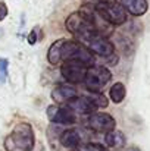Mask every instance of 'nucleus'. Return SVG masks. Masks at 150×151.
<instances>
[{
	"label": "nucleus",
	"mask_w": 150,
	"mask_h": 151,
	"mask_svg": "<svg viewBox=\"0 0 150 151\" xmlns=\"http://www.w3.org/2000/svg\"><path fill=\"white\" fill-rule=\"evenodd\" d=\"M93 21H94L93 12L84 9L81 12L71 13L65 21V27L74 37H77L80 40V43L88 44L91 40L99 37V32H97Z\"/></svg>",
	"instance_id": "1"
},
{
	"label": "nucleus",
	"mask_w": 150,
	"mask_h": 151,
	"mask_svg": "<svg viewBox=\"0 0 150 151\" xmlns=\"http://www.w3.org/2000/svg\"><path fill=\"white\" fill-rule=\"evenodd\" d=\"M36 135L34 129L27 122H19L4 139L6 151H34Z\"/></svg>",
	"instance_id": "2"
},
{
	"label": "nucleus",
	"mask_w": 150,
	"mask_h": 151,
	"mask_svg": "<svg viewBox=\"0 0 150 151\" xmlns=\"http://www.w3.org/2000/svg\"><path fill=\"white\" fill-rule=\"evenodd\" d=\"M62 60L63 62H77L86 68L94 66V56L87 49L86 44L77 40H65L62 46Z\"/></svg>",
	"instance_id": "3"
},
{
	"label": "nucleus",
	"mask_w": 150,
	"mask_h": 151,
	"mask_svg": "<svg viewBox=\"0 0 150 151\" xmlns=\"http://www.w3.org/2000/svg\"><path fill=\"white\" fill-rule=\"evenodd\" d=\"M94 12L109 25H122L127 22V12L110 0H99L94 3Z\"/></svg>",
	"instance_id": "4"
},
{
	"label": "nucleus",
	"mask_w": 150,
	"mask_h": 151,
	"mask_svg": "<svg viewBox=\"0 0 150 151\" xmlns=\"http://www.w3.org/2000/svg\"><path fill=\"white\" fill-rule=\"evenodd\" d=\"M112 79V73L104 66H91L87 69L84 85L90 93H100L106 84Z\"/></svg>",
	"instance_id": "5"
},
{
	"label": "nucleus",
	"mask_w": 150,
	"mask_h": 151,
	"mask_svg": "<svg viewBox=\"0 0 150 151\" xmlns=\"http://www.w3.org/2000/svg\"><path fill=\"white\" fill-rule=\"evenodd\" d=\"M87 126L97 132V134H107L115 131L116 122L115 119L109 114V113H103V111H94L91 114H88L87 117Z\"/></svg>",
	"instance_id": "6"
},
{
	"label": "nucleus",
	"mask_w": 150,
	"mask_h": 151,
	"mask_svg": "<svg viewBox=\"0 0 150 151\" xmlns=\"http://www.w3.org/2000/svg\"><path fill=\"white\" fill-rule=\"evenodd\" d=\"M87 69L84 65L77 63V62H65L60 66V73L62 76L69 82V84H81L84 82Z\"/></svg>",
	"instance_id": "7"
},
{
	"label": "nucleus",
	"mask_w": 150,
	"mask_h": 151,
	"mask_svg": "<svg viewBox=\"0 0 150 151\" xmlns=\"http://www.w3.org/2000/svg\"><path fill=\"white\" fill-rule=\"evenodd\" d=\"M47 116L53 123H57V125H71L77 122V113L69 106H65V107L49 106Z\"/></svg>",
	"instance_id": "8"
},
{
	"label": "nucleus",
	"mask_w": 150,
	"mask_h": 151,
	"mask_svg": "<svg viewBox=\"0 0 150 151\" xmlns=\"http://www.w3.org/2000/svg\"><path fill=\"white\" fill-rule=\"evenodd\" d=\"M87 49L91 51L93 54H97L100 57L110 59V57L115 56V46H113V43L110 40H107L106 37H103V35H99L94 40H91L87 44Z\"/></svg>",
	"instance_id": "9"
},
{
	"label": "nucleus",
	"mask_w": 150,
	"mask_h": 151,
	"mask_svg": "<svg viewBox=\"0 0 150 151\" xmlns=\"http://www.w3.org/2000/svg\"><path fill=\"white\" fill-rule=\"evenodd\" d=\"M77 97H78V90L74 85H69V84L59 85L51 91V100L56 104H69Z\"/></svg>",
	"instance_id": "10"
},
{
	"label": "nucleus",
	"mask_w": 150,
	"mask_h": 151,
	"mask_svg": "<svg viewBox=\"0 0 150 151\" xmlns=\"http://www.w3.org/2000/svg\"><path fill=\"white\" fill-rule=\"evenodd\" d=\"M115 3L133 16H143L149 10L147 0H115Z\"/></svg>",
	"instance_id": "11"
},
{
	"label": "nucleus",
	"mask_w": 150,
	"mask_h": 151,
	"mask_svg": "<svg viewBox=\"0 0 150 151\" xmlns=\"http://www.w3.org/2000/svg\"><path fill=\"white\" fill-rule=\"evenodd\" d=\"M59 141L62 147L69 148V150H77L83 144V135L78 129H66L62 132Z\"/></svg>",
	"instance_id": "12"
},
{
	"label": "nucleus",
	"mask_w": 150,
	"mask_h": 151,
	"mask_svg": "<svg viewBox=\"0 0 150 151\" xmlns=\"http://www.w3.org/2000/svg\"><path fill=\"white\" fill-rule=\"evenodd\" d=\"M69 107L75 111V113H81V114H91L96 111V107L93 106V103L87 99V96L83 97H77L74 101L69 103Z\"/></svg>",
	"instance_id": "13"
},
{
	"label": "nucleus",
	"mask_w": 150,
	"mask_h": 151,
	"mask_svg": "<svg viewBox=\"0 0 150 151\" xmlns=\"http://www.w3.org/2000/svg\"><path fill=\"white\" fill-rule=\"evenodd\" d=\"M104 142L109 148H122L125 145L127 139L121 131H112L104 135Z\"/></svg>",
	"instance_id": "14"
},
{
	"label": "nucleus",
	"mask_w": 150,
	"mask_h": 151,
	"mask_svg": "<svg viewBox=\"0 0 150 151\" xmlns=\"http://www.w3.org/2000/svg\"><path fill=\"white\" fill-rule=\"evenodd\" d=\"M63 43H65V38H59L49 47L47 60H49L50 65H57L59 62H62V46H63Z\"/></svg>",
	"instance_id": "15"
},
{
	"label": "nucleus",
	"mask_w": 150,
	"mask_h": 151,
	"mask_svg": "<svg viewBox=\"0 0 150 151\" xmlns=\"http://www.w3.org/2000/svg\"><path fill=\"white\" fill-rule=\"evenodd\" d=\"M125 96H127V90H125V85H124L122 82L113 84V85L110 87V90H109V97H110V100L113 101V103H116V104L122 103L124 99H125Z\"/></svg>",
	"instance_id": "16"
},
{
	"label": "nucleus",
	"mask_w": 150,
	"mask_h": 151,
	"mask_svg": "<svg viewBox=\"0 0 150 151\" xmlns=\"http://www.w3.org/2000/svg\"><path fill=\"white\" fill-rule=\"evenodd\" d=\"M87 99L93 103V106H94L96 109H104V107H107V104H109L107 97L103 96L101 93H90V94L87 96Z\"/></svg>",
	"instance_id": "17"
},
{
	"label": "nucleus",
	"mask_w": 150,
	"mask_h": 151,
	"mask_svg": "<svg viewBox=\"0 0 150 151\" xmlns=\"http://www.w3.org/2000/svg\"><path fill=\"white\" fill-rule=\"evenodd\" d=\"M75 151H107L103 145L96 144V142H86V144H81Z\"/></svg>",
	"instance_id": "18"
},
{
	"label": "nucleus",
	"mask_w": 150,
	"mask_h": 151,
	"mask_svg": "<svg viewBox=\"0 0 150 151\" xmlns=\"http://www.w3.org/2000/svg\"><path fill=\"white\" fill-rule=\"evenodd\" d=\"M7 68H9V60L6 57L0 59V84H4L7 79Z\"/></svg>",
	"instance_id": "19"
},
{
	"label": "nucleus",
	"mask_w": 150,
	"mask_h": 151,
	"mask_svg": "<svg viewBox=\"0 0 150 151\" xmlns=\"http://www.w3.org/2000/svg\"><path fill=\"white\" fill-rule=\"evenodd\" d=\"M6 16H7V6L4 1H0V22L4 21Z\"/></svg>",
	"instance_id": "20"
},
{
	"label": "nucleus",
	"mask_w": 150,
	"mask_h": 151,
	"mask_svg": "<svg viewBox=\"0 0 150 151\" xmlns=\"http://www.w3.org/2000/svg\"><path fill=\"white\" fill-rule=\"evenodd\" d=\"M37 41H38V38H37V31L33 29V31L30 32V35H28V43H30L31 46H34Z\"/></svg>",
	"instance_id": "21"
}]
</instances>
